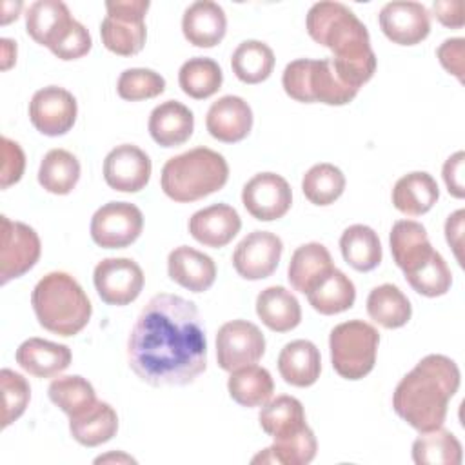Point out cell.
<instances>
[{"label":"cell","instance_id":"6da1fadb","mask_svg":"<svg viewBox=\"0 0 465 465\" xmlns=\"http://www.w3.org/2000/svg\"><path fill=\"white\" fill-rule=\"evenodd\" d=\"M127 363L153 387L193 383L207 367V338L198 307L178 294H154L131 329Z\"/></svg>","mask_w":465,"mask_h":465},{"label":"cell","instance_id":"7a4b0ae2","mask_svg":"<svg viewBox=\"0 0 465 465\" xmlns=\"http://www.w3.org/2000/svg\"><path fill=\"white\" fill-rule=\"evenodd\" d=\"M309 36L332 51V65L352 89L367 84L376 71V54L371 47V36L365 24L341 2H316L307 16Z\"/></svg>","mask_w":465,"mask_h":465},{"label":"cell","instance_id":"3957f363","mask_svg":"<svg viewBox=\"0 0 465 465\" xmlns=\"http://www.w3.org/2000/svg\"><path fill=\"white\" fill-rule=\"evenodd\" d=\"M460 389V369L443 354H427L394 389L392 409L418 432L443 425L450 398Z\"/></svg>","mask_w":465,"mask_h":465},{"label":"cell","instance_id":"277c9868","mask_svg":"<svg viewBox=\"0 0 465 465\" xmlns=\"http://www.w3.org/2000/svg\"><path fill=\"white\" fill-rule=\"evenodd\" d=\"M38 323L58 336L78 334L91 320V302L82 285L64 271H53L38 280L31 292Z\"/></svg>","mask_w":465,"mask_h":465},{"label":"cell","instance_id":"5b68a950","mask_svg":"<svg viewBox=\"0 0 465 465\" xmlns=\"http://www.w3.org/2000/svg\"><path fill=\"white\" fill-rule=\"evenodd\" d=\"M227 180V160L209 147H194L163 163L160 185L165 196L187 203L220 191Z\"/></svg>","mask_w":465,"mask_h":465},{"label":"cell","instance_id":"8992f818","mask_svg":"<svg viewBox=\"0 0 465 465\" xmlns=\"http://www.w3.org/2000/svg\"><path fill=\"white\" fill-rule=\"evenodd\" d=\"M282 85L287 96L303 104L345 105L358 94V89L341 82L331 58H298L289 62L282 74Z\"/></svg>","mask_w":465,"mask_h":465},{"label":"cell","instance_id":"52a82bcc","mask_svg":"<svg viewBox=\"0 0 465 465\" xmlns=\"http://www.w3.org/2000/svg\"><path fill=\"white\" fill-rule=\"evenodd\" d=\"M380 334L363 320L338 323L329 336L331 363L345 380L365 378L376 363Z\"/></svg>","mask_w":465,"mask_h":465},{"label":"cell","instance_id":"ba28073f","mask_svg":"<svg viewBox=\"0 0 465 465\" xmlns=\"http://www.w3.org/2000/svg\"><path fill=\"white\" fill-rule=\"evenodd\" d=\"M149 0H109L100 24L102 44L114 54L133 56L142 51L147 36L145 13Z\"/></svg>","mask_w":465,"mask_h":465},{"label":"cell","instance_id":"9c48e42d","mask_svg":"<svg viewBox=\"0 0 465 465\" xmlns=\"http://www.w3.org/2000/svg\"><path fill=\"white\" fill-rule=\"evenodd\" d=\"M143 229L142 211L129 202L104 203L91 218V238L104 249H124L138 240Z\"/></svg>","mask_w":465,"mask_h":465},{"label":"cell","instance_id":"30bf717a","mask_svg":"<svg viewBox=\"0 0 465 465\" xmlns=\"http://www.w3.org/2000/svg\"><path fill=\"white\" fill-rule=\"evenodd\" d=\"M0 283L24 276L40 258L42 243L36 231L22 222H13L5 214L0 216Z\"/></svg>","mask_w":465,"mask_h":465},{"label":"cell","instance_id":"8fae6325","mask_svg":"<svg viewBox=\"0 0 465 465\" xmlns=\"http://www.w3.org/2000/svg\"><path fill=\"white\" fill-rule=\"evenodd\" d=\"M263 352L265 336L247 320H231L216 332V360L227 372L256 363Z\"/></svg>","mask_w":465,"mask_h":465},{"label":"cell","instance_id":"7c38bea8","mask_svg":"<svg viewBox=\"0 0 465 465\" xmlns=\"http://www.w3.org/2000/svg\"><path fill=\"white\" fill-rule=\"evenodd\" d=\"M143 271L131 258H104L96 263L93 283L107 305H129L143 289Z\"/></svg>","mask_w":465,"mask_h":465},{"label":"cell","instance_id":"4fadbf2b","mask_svg":"<svg viewBox=\"0 0 465 465\" xmlns=\"http://www.w3.org/2000/svg\"><path fill=\"white\" fill-rule=\"evenodd\" d=\"M76 98L64 87L47 85L38 89L29 102V120L45 136H62L76 122Z\"/></svg>","mask_w":465,"mask_h":465},{"label":"cell","instance_id":"5bb4252c","mask_svg":"<svg viewBox=\"0 0 465 465\" xmlns=\"http://www.w3.org/2000/svg\"><path fill=\"white\" fill-rule=\"evenodd\" d=\"M242 203L260 222H272L287 214L292 191L287 180L276 173H258L242 189Z\"/></svg>","mask_w":465,"mask_h":465},{"label":"cell","instance_id":"9a60e30c","mask_svg":"<svg viewBox=\"0 0 465 465\" xmlns=\"http://www.w3.org/2000/svg\"><path fill=\"white\" fill-rule=\"evenodd\" d=\"M283 243L269 231L249 232L232 252V267L245 280H263L271 276L282 258Z\"/></svg>","mask_w":465,"mask_h":465},{"label":"cell","instance_id":"2e32d148","mask_svg":"<svg viewBox=\"0 0 465 465\" xmlns=\"http://www.w3.org/2000/svg\"><path fill=\"white\" fill-rule=\"evenodd\" d=\"M383 35L398 45H416L430 33L429 9L412 0L387 2L378 15Z\"/></svg>","mask_w":465,"mask_h":465},{"label":"cell","instance_id":"e0dca14e","mask_svg":"<svg viewBox=\"0 0 465 465\" xmlns=\"http://www.w3.org/2000/svg\"><path fill=\"white\" fill-rule=\"evenodd\" d=\"M151 158L133 143H122L111 149L104 160L105 183L120 193H138L151 178Z\"/></svg>","mask_w":465,"mask_h":465},{"label":"cell","instance_id":"ac0fdd59","mask_svg":"<svg viewBox=\"0 0 465 465\" xmlns=\"http://www.w3.org/2000/svg\"><path fill=\"white\" fill-rule=\"evenodd\" d=\"M205 127L213 138L223 143H236L252 129V109L242 96L225 94L211 104Z\"/></svg>","mask_w":465,"mask_h":465},{"label":"cell","instance_id":"d6986e66","mask_svg":"<svg viewBox=\"0 0 465 465\" xmlns=\"http://www.w3.org/2000/svg\"><path fill=\"white\" fill-rule=\"evenodd\" d=\"M242 229L238 211L227 203H213L189 218L191 236L205 247H225Z\"/></svg>","mask_w":465,"mask_h":465},{"label":"cell","instance_id":"ffe728a7","mask_svg":"<svg viewBox=\"0 0 465 465\" xmlns=\"http://www.w3.org/2000/svg\"><path fill=\"white\" fill-rule=\"evenodd\" d=\"M169 278L191 292H205L216 280L214 260L189 245L174 247L167 256Z\"/></svg>","mask_w":465,"mask_h":465},{"label":"cell","instance_id":"44dd1931","mask_svg":"<svg viewBox=\"0 0 465 465\" xmlns=\"http://www.w3.org/2000/svg\"><path fill=\"white\" fill-rule=\"evenodd\" d=\"M227 31V16L222 5L211 0L193 2L182 16V33L194 47H214Z\"/></svg>","mask_w":465,"mask_h":465},{"label":"cell","instance_id":"7402d4cb","mask_svg":"<svg viewBox=\"0 0 465 465\" xmlns=\"http://www.w3.org/2000/svg\"><path fill=\"white\" fill-rule=\"evenodd\" d=\"M16 363L36 378H53L64 372L73 360L71 349L42 338H29L16 349Z\"/></svg>","mask_w":465,"mask_h":465},{"label":"cell","instance_id":"603a6c76","mask_svg":"<svg viewBox=\"0 0 465 465\" xmlns=\"http://www.w3.org/2000/svg\"><path fill=\"white\" fill-rule=\"evenodd\" d=\"M149 134L162 147L185 143L194 129L193 111L178 100H167L156 105L149 114Z\"/></svg>","mask_w":465,"mask_h":465},{"label":"cell","instance_id":"cb8c5ba5","mask_svg":"<svg viewBox=\"0 0 465 465\" xmlns=\"http://www.w3.org/2000/svg\"><path fill=\"white\" fill-rule=\"evenodd\" d=\"M278 372L292 387H311L322 372V356L309 340H292L278 354Z\"/></svg>","mask_w":465,"mask_h":465},{"label":"cell","instance_id":"d4e9b609","mask_svg":"<svg viewBox=\"0 0 465 465\" xmlns=\"http://www.w3.org/2000/svg\"><path fill=\"white\" fill-rule=\"evenodd\" d=\"M389 243L392 258L403 274L421 265L434 252L427 229L414 220L394 222L389 234Z\"/></svg>","mask_w":465,"mask_h":465},{"label":"cell","instance_id":"484cf974","mask_svg":"<svg viewBox=\"0 0 465 465\" xmlns=\"http://www.w3.org/2000/svg\"><path fill=\"white\" fill-rule=\"evenodd\" d=\"M305 294L316 312L332 316L354 305L356 287L345 272L332 267L320 280H316Z\"/></svg>","mask_w":465,"mask_h":465},{"label":"cell","instance_id":"4316f807","mask_svg":"<svg viewBox=\"0 0 465 465\" xmlns=\"http://www.w3.org/2000/svg\"><path fill=\"white\" fill-rule=\"evenodd\" d=\"M256 314L274 332H287L302 322L298 298L282 285H271L256 296Z\"/></svg>","mask_w":465,"mask_h":465},{"label":"cell","instance_id":"83f0119b","mask_svg":"<svg viewBox=\"0 0 465 465\" xmlns=\"http://www.w3.org/2000/svg\"><path fill=\"white\" fill-rule=\"evenodd\" d=\"M391 198L400 213L407 216H421L438 202L440 189L429 173L412 171L394 183Z\"/></svg>","mask_w":465,"mask_h":465},{"label":"cell","instance_id":"f1b7e54d","mask_svg":"<svg viewBox=\"0 0 465 465\" xmlns=\"http://www.w3.org/2000/svg\"><path fill=\"white\" fill-rule=\"evenodd\" d=\"M118 430L116 411L105 401H94L84 412L69 418L71 436L84 447H98Z\"/></svg>","mask_w":465,"mask_h":465},{"label":"cell","instance_id":"f546056e","mask_svg":"<svg viewBox=\"0 0 465 465\" xmlns=\"http://www.w3.org/2000/svg\"><path fill=\"white\" fill-rule=\"evenodd\" d=\"M340 251L343 260L360 272L376 269L381 262V243L378 232L363 223L349 225L340 236Z\"/></svg>","mask_w":465,"mask_h":465},{"label":"cell","instance_id":"4dcf8cb0","mask_svg":"<svg viewBox=\"0 0 465 465\" xmlns=\"http://www.w3.org/2000/svg\"><path fill=\"white\" fill-rule=\"evenodd\" d=\"M332 267V258L327 247L318 242H309L292 252L287 267V278L294 291L305 294L312 283Z\"/></svg>","mask_w":465,"mask_h":465},{"label":"cell","instance_id":"1f68e13d","mask_svg":"<svg viewBox=\"0 0 465 465\" xmlns=\"http://www.w3.org/2000/svg\"><path fill=\"white\" fill-rule=\"evenodd\" d=\"M367 314L383 329H400L409 323L412 307L398 285L381 283L367 296Z\"/></svg>","mask_w":465,"mask_h":465},{"label":"cell","instance_id":"d6a6232c","mask_svg":"<svg viewBox=\"0 0 465 465\" xmlns=\"http://www.w3.org/2000/svg\"><path fill=\"white\" fill-rule=\"evenodd\" d=\"M229 396L242 407H262L274 392V381L265 367L256 363L240 367L227 380Z\"/></svg>","mask_w":465,"mask_h":465},{"label":"cell","instance_id":"836d02e7","mask_svg":"<svg viewBox=\"0 0 465 465\" xmlns=\"http://www.w3.org/2000/svg\"><path fill=\"white\" fill-rule=\"evenodd\" d=\"M258 421L262 430L269 434L272 440L294 434L307 425L302 401L287 394L276 396L269 400L265 405H262Z\"/></svg>","mask_w":465,"mask_h":465},{"label":"cell","instance_id":"e575fe53","mask_svg":"<svg viewBox=\"0 0 465 465\" xmlns=\"http://www.w3.org/2000/svg\"><path fill=\"white\" fill-rule=\"evenodd\" d=\"M73 20L60 0H36L25 11V31L40 45L49 47L58 33Z\"/></svg>","mask_w":465,"mask_h":465},{"label":"cell","instance_id":"d590c367","mask_svg":"<svg viewBox=\"0 0 465 465\" xmlns=\"http://www.w3.org/2000/svg\"><path fill=\"white\" fill-rule=\"evenodd\" d=\"M318 450L316 436L309 425L294 434L274 440V443L263 449L252 458V463H278V465H307L314 460Z\"/></svg>","mask_w":465,"mask_h":465},{"label":"cell","instance_id":"8d00e7d4","mask_svg":"<svg viewBox=\"0 0 465 465\" xmlns=\"http://www.w3.org/2000/svg\"><path fill=\"white\" fill-rule=\"evenodd\" d=\"M461 460L460 440L443 427L420 432L412 443V461L416 465H460Z\"/></svg>","mask_w":465,"mask_h":465},{"label":"cell","instance_id":"74e56055","mask_svg":"<svg viewBox=\"0 0 465 465\" xmlns=\"http://www.w3.org/2000/svg\"><path fill=\"white\" fill-rule=\"evenodd\" d=\"M80 180V162L65 149H51L38 169V183L53 194H69Z\"/></svg>","mask_w":465,"mask_h":465},{"label":"cell","instance_id":"f35d334b","mask_svg":"<svg viewBox=\"0 0 465 465\" xmlns=\"http://www.w3.org/2000/svg\"><path fill=\"white\" fill-rule=\"evenodd\" d=\"M231 67L240 82L260 84L267 80L274 69V53L265 42L245 40L234 49Z\"/></svg>","mask_w":465,"mask_h":465},{"label":"cell","instance_id":"ab89813d","mask_svg":"<svg viewBox=\"0 0 465 465\" xmlns=\"http://www.w3.org/2000/svg\"><path fill=\"white\" fill-rule=\"evenodd\" d=\"M222 67L218 62L207 56L189 58L178 71V84L182 91L194 100H205L213 96L222 87Z\"/></svg>","mask_w":465,"mask_h":465},{"label":"cell","instance_id":"60d3db41","mask_svg":"<svg viewBox=\"0 0 465 465\" xmlns=\"http://www.w3.org/2000/svg\"><path fill=\"white\" fill-rule=\"evenodd\" d=\"M302 191L311 203L331 205L345 191V174L332 163H316L303 174Z\"/></svg>","mask_w":465,"mask_h":465},{"label":"cell","instance_id":"b9f144b4","mask_svg":"<svg viewBox=\"0 0 465 465\" xmlns=\"http://www.w3.org/2000/svg\"><path fill=\"white\" fill-rule=\"evenodd\" d=\"M47 394L49 400L69 418L84 412L96 401V392L93 385L78 374L54 378L47 389Z\"/></svg>","mask_w":465,"mask_h":465},{"label":"cell","instance_id":"7bdbcfd3","mask_svg":"<svg viewBox=\"0 0 465 465\" xmlns=\"http://www.w3.org/2000/svg\"><path fill=\"white\" fill-rule=\"evenodd\" d=\"M405 280L418 294L427 298L443 296L452 285L450 269L438 251H434L421 265L407 272Z\"/></svg>","mask_w":465,"mask_h":465},{"label":"cell","instance_id":"ee69618b","mask_svg":"<svg viewBox=\"0 0 465 465\" xmlns=\"http://www.w3.org/2000/svg\"><path fill=\"white\" fill-rule=\"evenodd\" d=\"M165 91V78L147 67L125 69L116 82V93L122 100L138 102L162 94Z\"/></svg>","mask_w":465,"mask_h":465},{"label":"cell","instance_id":"f6af8a7d","mask_svg":"<svg viewBox=\"0 0 465 465\" xmlns=\"http://www.w3.org/2000/svg\"><path fill=\"white\" fill-rule=\"evenodd\" d=\"M0 383H2V394H4L2 427L5 429L25 412V407L31 400V387L22 374L11 369L0 371Z\"/></svg>","mask_w":465,"mask_h":465},{"label":"cell","instance_id":"bcb514c9","mask_svg":"<svg viewBox=\"0 0 465 465\" xmlns=\"http://www.w3.org/2000/svg\"><path fill=\"white\" fill-rule=\"evenodd\" d=\"M93 40L89 31L78 20H71L51 42L49 51L60 60H78L91 51Z\"/></svg>","mask_w":465,"mask_h":465},{"label":"cell","instance_id":"7dc6e473","mask_svg":"<svg viewBox=\"0 0 465 465\" xmlns=\"http://www.w3.org/2000/svg\"><path fill=\"white\" fill-rule=\"evenodd\" d=\"M0 151H2V167H0V187L7 189L9 185L16 183L25 169V154L22 151V147L7 138L2 136L0 140Z\"/></svg>","mask_w":465,"mask_h":465},{"label":"cell","instance_id":"c3c4849f","mask_svg":"<svg viewBox=\"0 0 465 465\" xmlns=\"http://www.w3.org/2000/svg\"><path fill=\"white\" fill-rule=\"evenodd\" d=\"M436 56L441 64V67L454 74L460 82H463V71H465V38L458 36V38H447L440 44V47L436 49Z\"/></svg>","mask_w":465,"mask_h":465},{"label":"cell","instance_id":"681fc988","mask_svg":"<svg viewBox=\"0 0 465 465\" xmlns=\"http://www.w3.org/2000/svg\"><path fill=\"white\" fill-rule=\"evenodd\" d=\"M463 163H465V153L456 151L452 156H449L443 163V182L447 185V191L454 198L465 196V183H463Z\"/></svg>","mask_w":465,"mask_h":465},{"label":"cell","instance_id":"f907efd6","mask_svg":"<svg viewBox=\"0 0 465 465\" xmlns=\"http://www.w3.org/2000/svg\"><path fill=\"white\" fill-rule=\"evenodd\" d=\"M434 16L443 24L445 27L460 29L465 24L463 18V2L461 0H436L432 4Z\"/></svg>","mask_w":465,"mask_h":465},{"label":"cell","instance_id":"816d5d0a","mask_svg":"<svg viewBox=\"0 0 465 465\" xmlns=\"http://www.w3.org/2000/svg\"><path fill=\"white\" fill-rule=\"evenodd\" d=\"M463 218H465V211L458 209L445 222V238H447V243L452 247L454 256H456L460 265H463V256H461V247H463Z\"/></svg>","mask_w":465,"mask_h":465},{"label":"cell","instance_id":"f5cc1de1","mask_svg":"<svg viewBox=\"0 0 465 465\" xmlns=\"http://www.w3.org/2000/svg\"><path fill=\"white\" fill-rule=\"evenodd\" d=\"M2 69L7 71L16 62V42L9 38H2Z\"/></svg>","mask_w":465,"mask_h":465},{"label":"cell","instance_id":"db71d44e","mask_svg":"<svg viewBox=\"0 0 465 465\" xmlns=\"http://www.w3.org/2000/svg\"><path fill=\"white\" fill-rule=\"evenodd\" d=\"M22 7H24L22 2H9V0H5L4 5H2V20H0L2 25L9 24L11 20H16Z\"/></svg>","mask_w":465,"mask_h":465},{"label":"cell","instance_id":"11a10c76","mask_svg":"<svg viewBox=\"0 0 465 465\" xmlns=\"http://www.w3.org/2000/svg\"><path fill=\"white\" fill-rule=\"evenodd\" d=\"M107 461H122V463H136V460L134 458H131V456H127V454H124V452H111V454H105V456H98L96 460H94V463H107Z\"/></svg>","mask_w":465,"mask_h":465}]
</instances>
